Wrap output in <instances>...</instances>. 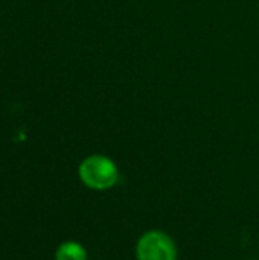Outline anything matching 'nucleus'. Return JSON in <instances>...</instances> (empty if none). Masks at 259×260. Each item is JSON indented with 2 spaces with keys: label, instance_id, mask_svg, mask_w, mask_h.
I'll list each match as a JSON object with an SVG mask.
<instances>
[{
  "label": "nucleus",
  "instance_id": "nucleus-4",
  "mask_svg": "<svg viewBox=\"0 0 259 260\" xmlns=\"http://www.w3.org/2000/svg\"><path fill=\"white\" fill-rule=\"evenodd\" d=\"M249 260H256V259H249Z\"/></svg>",
  "mask_w": 259,
  "mask_h": 260
},
{
  "label": "nucleus",
  "instance_id": "nucleus-1",
  "mask_svg": "<svg viewBox=\"0 0 259 260\" xmlns=\"http://www.w3.org/2000/svg\"><path fill=\"white\" fill-rule=\"evenodd\" d=\"M79 181L93 192L111 190L119 183V168L116 161L104 154H92L78 166Z\"/></svg>",
  "mask_w": 259,
  "mask_h": 260
},
{
  "label": "nucleus",
  "instance_id": "nucleus-2",
  "mask_svg": "<svg viewBox=\"0 0 259 260\" xmlns=\"http://www.w3.org/2000/svg\"><path fill=\"white\" fill-rule=\"evenodd\" d=\"M136 260H179V248L174 238L163 230L143 232L134 245Z\"/></svg>",
  "mask_w": 259,
  "mask_h": 260
},
{
  "label": "nucleus",
  "instance_id": "nucleus-3",
  "mask_svg": "<svg viewBox=\"0 0 259 260\" xmlns=\"http://www.w3.org/2000/svg\"><path fill=\"white\" fill-rule=\"evenodd\" d=\"M89 254L82 244L76 241H66L55 250L53 260H87Z\"/></svg>",
  "mask_w": 259,
  "mask_h": 260
}]
</instances>
